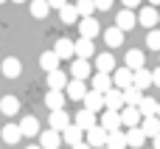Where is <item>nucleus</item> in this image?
Wrapping results in <instances>:
<instances>
[{"label": "nucleus", "instance_id": "15", "mask_svg": "<svg viewBox=\"0 0 160 149\" xmlns=\"http://www.w3.org/2000/svg\"><path fill=\"white\" fill-rule=\"evenodd\" d=\"M118 116H121V127H127V130H132V127L141 124V113H138V107H124V110H118Z\"/></svg>", "mask_w": 160, "mask_h": 149}, {"label": "nucleus", "instance_id": "9", "mask_svg": "<svg viewBox=\"0 0 160 149\" xmlns=\"http://www.w3.org/2000/svg\"><path fill=\"white\" fill-rule=\"evenodd\" d=\"M110 79H112V87H118V90L132 87V70H129V68H115Z\"/></svg>", "mask_w": 160, "mask_h": 149}, {"label": "nucleus", "instance_id": "18", "mask_svg": "<svg viewBox=\"0 0 160 149\" xmlns=\"http://www.w3.org/2000/svg\"><path fill=\"white\" fill-rule=\"evenodd\" d=\"M141 132L146 135V138H155V135H160V118L158 116H149V118H141Z\"/></svg>", "mask_w": 160, "mask_h": 149}, {"label": "nucleus", "instance_id": "28", "mask_svg": "<svg viewBox=\"0 0 160 149\" xmlns=\"http://www.w3.org/2000/svg\"><path fill=\"white\" fill-rule=\"evenodd\" d=\"M0 113L3 116H17L20 113V99L17 96H3L0 99Z\"/></svg>", "mask_w": 160, "mask_h": 149}, {"label": "nucleus", "instance_id": "47", "mask_svg": "<svg viewBox=\"0 0 160 149\" xmlns=\"http://www.w3.org/2000/svg\"><path fill=\"white\" fill-rule=\"evenodd\" d=\"M11 3H25V0H11Z\"/></svg>", "mask_w": 160, "mask_h": 149}, {"label": "nucleus", "instance_id": "19", "mask_svg": "<svg viewBox=\"0 0 160 149\" xmlns=\"http://www.w3.org/2000/svg\"><path fill=\"white\" fill-rule=\"evenodd\" d=\"M73 54H76V59H87L90 62V56H93V39H76L73 42Z\"/></svg>", "mask_w": 160, "mask_h": 149}, {"label": "nucleus", "instance_id": "27", "mask_svg": "<svg viewBox=\"0 0 160 149\" xmlns=\"http://www.w3.org/2000/svg\"><path fill=\"white\" fill-rule=\"evenodd\" d=\"M104 42H107L110 48H121V45H124V31L115 28V25H110V28L104 31Z\"/></svg>", "mask_w": 160, "mask_h": 149}, {"label": "nucleus", "instance_id": "14", "mask_svg": "<svg viewBox=\"0 0 160 149\" xmlns=\"http://www.w3.org/2000/svg\"><path fill=\"white\" fill-rule=\"evenodd\" d=\"M0 70H3V76H6V79H17V76H20V70H22V62H20L17 56H6V59H3V65H0Z\"/></svg>", "mask_w": 160, "mask_h": 149}, {"label": "nucleus", "instance_id": "41", "mask_svg": "<svg viewBox=\"0 0 160 149\" xmlns=\"http://www.w3.org/2000/svg\"><path fill=\"white\" fill-rule=\"evenodd\" d=\"M48 6L51 8H62V6H68V0H48Z\"/></svg>", "mask_w": 160, "mask_h": 149}, {"label": "nucleus", "instance_id": "2", "mask_svg": "<svg viewBox=\"0 0 160 149\" xmlns=\"http://www.w3.org/2000/svg\"><path fill=\"white\" fill-rule=\"evenodd\" d=\"M135 20H138V25H143V28H155L158 25V8H152V6H141V11L135 14Z\"/></svg>", "mask_w": 160, "mask_h": 149}, {"label": "nucleus", "instance_id": "37", "mask_svg": "<svg viewBox=\"0 0 160 149\" xmlns=\"http://www.w3.org/2000/svg\"><path fill=\"white\" fill-rule=\"evenodd\" d=\"M93 8H96L93 0H79V3H76V14H79V20H82V17H93Z\"/></svg>", "mask_w": 160, "mask_h": 149}, {"label": "nucleus", "instance_id": "6", "mask_svg": "<svg viewBox=\"0 0 160 149\" xmlns=\"http://www.w3.org/2000/svg\"><path fill=\"white\" fill-rule=\"evenodd\" d=\"M104 110H112V113L124 110V93H121L118 87H110V90L104 93Z\"/></svg>", "mask_w": 160, "mask_h": 149}, {"label": "nucleus", "instance_id": "42", "mask_svg": "<svg viewBox=\"0 0 160 149\" xmlns=\"http://www.w3.org/2000/svg\"><path fill=\"white\" fill-rule=\"evenodd\" d=\"M152 85H158V87H160V68L152 70Z\"/></svg>", "mask_w": 160, "mask_h": 149}, {"label": "nucleus", "instance_id": "21", "mask_svg": "<svg viewBox=\"0 0 160 149\" xmlns=\"http://www.w3.org/2000/svg\"><path fill=\"white\" fill-rule=\"evenodd\" d=\"M65 101H68V99H65L62 90H48V93H45V104H48L51 113H53V110H65Z\"/></svg>", "mask_w": 160, "mask_h": 149}, {"label": "nucleus", "instance_id": "29", "mask_svg": "<svg viewBox=\"0 0 160 149\" xmlns=\"http://www.w3.org/2000/svg\"><path fill=\"white\" fill-rule=\"evenodd\" d=\"M107 149H127V132L115 130V132H107Z\"/></svg>", "mask_w": 160, "mask_h": 149}, {"label": "nucleus", "instance_id": "49", "mask_svg": "<svg viewBox=\"0 0 160 149\" xmlns=\"http://www.w3.org/2000/svg\"><path fill=\"white\" fill-rule=\"evenodd\" d=\"M158 23H160V11H158Z\"/></svg>", "mask_w": 160, "mask_h": 149}, {"label": "nucleus", "instance_id": "24", "mask_svg": "<svg viewBox=\"0 0 160 149\" xmlns=\"http://www.w3.org/2000/svg\"><path fill=\"white\" fill-rule=\"evenodd\" d=\"M53 54L59 56V62H62V59H70V56H73V39H68V37L56 39V45H53Z\"/></svg>", "mask_w": 160, "mask_h": 149}, {"label": "nucleus", "instance_id": "5", "mask_svg": "<svg viewBox=\"0 0 160 149\" xmlns=\"http://www.w3.org/2000/svg\"><path fill=\"white\" fill-rule=\"evenodd\" d=\"M84 110H90V113H104V93H96V90H87L84 93Z\"/></svg>", "mask_w": 160, "mask_h": 149}, {"label": "nucleus", "instance_id": "3", "mask_svg": "<svg viewBox=\"0 0 160 149\" xmlns=\"http://www.w3.org/2000/svg\"><path fill=\"white\" fill-rule=\"evenodd\" d=\"M79 31H82V39H96L98 31H101V25H98L96 17H82L79 20Z\"/></svg>", "mask_w": 160, "mask_h": 149}, {"label": "nucleus", "instance_id": "20", "mask_svg": "<svg viewBox=\"0 0 160 149\" xmlns=\"http://www.w3.org/2000/svg\"><path fill=\"white\" fill-rule=\"evenodd\" d=\"M146 65V56H143V51H138V48H129L127 51V65L124 68H129V70H141Z\"/></svg>", "mask_w": 160, "mask_h": 149}, {"label": "nucleus", "instance_id": "30", "mask_svg": "<svg viewBox=\"0 0 160 149\" xmlns=\"http://www.w3.org/2000/svg\"><path fill=\"white\" fill-rule=\"evenodd\" d=\"M39 68H42L45 73H51V70H59V56H56L53 51H45V54L39 56Z\"/></svg>", "mask_w": 160, "mask_h": 149}, {"label": "nucleus", "instance_id": "16", "mask_svg": "<svg viewBox=\"0 0 160 149\" xmlns=\"http://www.w3.org/2000/svg\"><path fill=\"white\" fill-rule=\"evenodd\" d=\"M132 87H138V90H149V87H152V70H146V68L132 70Z\"/></svg>", "mask_w": 160, "mask_h": 149}, {"label": "nucleus", "instance_id": "32", "mask_svg": "<svg viewBox=\"0 0 160 149\" xmlns=\"http://www.w3.org/2000/svg\"><path fill=\"white\" fill-rule=\"evenodd\" d=\"M28 8H31V17H37V20H42V17H48V14H51L48 0H31V3H28Z\"/></svg>", "mask_w": 160, "mask_h": 149}, {"label": "nucleus", "instance_id": "39", "mask_svg": "<svg viewBox=\"0 0 160 149\" xmlns=\"http://www.w3.org/2000/svg\"><path fill=\"white\" fill-rule=\"evenodd\" d=\"M93 6H96L98 11H110V8H112V0H93Z\"/></svg>", "mask_w": 160, "mask_h": 149}, {"label": "nucleus", "instance_id": "45", "mask_svg": "<svg viewBox=\"0 0 160 149\" xmlns=\"http://www.w3.org/2000/svg\"><path fill=\"white\" fill-rule=\"evenodd\" d=\"M70 149H90V146H87V144L82 141V144H76V146H70Z\"/></svg>", "mask_w": 160, "mask_h": 149}, {"label": "nucleus", "instance_id": "43", "mask_svg": "<svg viewBox=\"0 0 160 149\" xmlns=\"http://www.w3.org/2000/svg\"><path fill=\"white\" fill-rule=\"evenodd\" d=\"M152 149H160V135H155V138H152Z\"/></svg>", "mask_w": 160, "mask_h": 149}, {"label": "nucleus", "instance_id": "7", "mask_svg": "<svg viewBox=\"0 0 160 149\" xmlns=\"http://www.w3.org/2000/svg\"><path fill=\"white\" fill-rule=\"evenodd\" d=\"M98 127H101L104 132H115V130H121V116L112 113V110H104V113L98 116Z\"/></svg>", "mask_w": 160, "mask_h": 149}, {"label": "nucleus", "instance_id": "10", "mask_svg": "<svg viewBox=\"0 0 160 149\" xmlns=\"http://www.w3.org/2000/svg\"><path fill=\"white\" fill-rule=\"evenodd\" d=\"M73 124H76L82 132H87V130H93V127L98 124V116H96V113H90V110H79V113H76V118H73Z\"/></svg>", "mask_w": 160, "mask_h": 149}, {"label": "nucleus", "instance_id": "35", "mask_svg": "<svg viewBox=\"0 0 160 149\" xmlns=\"http://www.w3.org/2000/svg\"><path fill=\"white\" fill-rule=\"evenodd\" d=\"M110 87H112V79H110L107 73H96V76H93V90H96V93H107Z\"/></svg>", "mask_w": 160, "mask_h": 149}, {"label": "nucleus", "instance_id": "26", "mask_svg": "<svg viewBox=\"0 0 160 149\" xmlns=\"http://www.w3.org/2000/svg\"><path fill=\"white\" fill-rule=\"evenodd\" d=\"M65 85H68V73L65 70H51L48 73V90H62L65 93Z\"/></svg>", "mask_w": 160, "mask_h": 149}, {"label": "nucleus", "instance_id": "38", "mask_svg": "<svg viewBox=\"0 0 160 149\" xmlns=\"http://www.w3.org/2000/svg\"><path fill=\"white\" fill-rule=\"evenodd\" d=\"M146 45H149L152 51H158V54H160V28H152V31L146 34Z\"/></svg>", "mask_w": 160, "mask_h": 149}, {"label": "nucleus", "instance_id": "50", "mask_svg": "<svg viewBox=\"0 0 160 149\" xmlns=\"http://www.w3.org/2000/svg\"><path fill=\"white\" fill-rule=\"evenodd\" d=\"M0 3H6V0H0Z\"/></svg>", "mask_w": 160, "mask_h": 149}, {"label": "nucleus", "instance_id": "22", "mask_svg": "<svg viewBox=\"0 0 160 149\" xmlns=\"http://www.w3.org/2000/svg\"><path fill=\"white\" fill-rule=\"evenodd\" d=\"M59 135H62V141H65V144H70V146H76V144H82V141H84V132H82V130L76 127V124L65 127V130H62Z\"/></svg>", "mask_w": 160, "mask_h": 149}, {"label": "nucleus", "instance_id": "13", "mask_svg": "<svg viewBox=\"0 0 160 149\" xmlns=\"http://www.w3.org/2000/svg\"><path fill=\"white\" fill-rule=\"evenodd\" d=\"M96 70L98 73H107V76H112V70H115V56L112 54H96Z\"/></svg>", "mask_w": 160, "mask_h": 149}, {"label": "nucleus", "instance_id": "46", "mask_svg": "<svg viewBox=\"0 0 160 149\" xmlns=\"http://www.w3.org/2000/svg\"><path fill=\"white\" fill-rule=\"evenodd\" d=\"M155 116H158V118H160V101H158V110H155Z\"/></svg>", "mask_w": 160, "mask_h": 149}, {"label": "nucleus", "instance_id": "51", "mask_svg": "<svg viewBox=\"0 0 160 149\" xmlns=\"http://www.w3.org/2000/svg\"><path fill=\"white\" fill-rule=\"evenodd\" d=\"M104 149H107V146H104Z\"/></svg>", "mask_w": 160, "mask_h": 149}, {"label": "nucleus", "instance_id": "17", "mask_svg": "<svg viewBox=\"0 0 160 149\" xmlns=\"http://www.w3.org/2000/svg\"><path fill=\"white\" fill-rule=\"evenodd\" d=\"M20 135H25V138H34V135H39V121L34 118V116H25V118H20Z\"/></svg>", "mask_w": 160, "mask_h": 149}, {"label": "nucleus", "instance_id": "48", "mask_svg": "<svg viewBox=\"0 0 160 149\" xmlns=\"http://www.w3.org/2000/svg\"><path fill=\"white\" fill-rule=\"evenodd\" d=\"M25 149H39V146H25Z\"/></svg>", "mask_w": 160, "mask_h": 149}, {"label": "nucleus", "instance_id": "36", "mask_svg": "<svg viewBox=\"0 0 160 149\" xmlns=\"http://www.w3.org/2000/svg\"><path fill=\"white\" fill-rule=\"evenodd\" d=\"M59 17H62V23H68V25L79 23V14H76V6H70V3L59 8Z\"/></svg>", "mask_w": 160, "mask_h": 149}, {"label": "nucleus", "instance_id": "25", "mask_svg": "<svg viewBox=\"0 0 160 149\" xmlns=\"http://www.w3.org/2000/svg\"><path fill=\"white\" fill-rule=\"evenodd\" d=\"M90 62L87 59H73V65H70V73H73V79H79V82H84L87 76H90Z\"/></svg>", "mask_w": 160, "mask_h": 149}, {"label": "nucleus", "instance_id": "12", "mask_svg": "<svg viewBox=\"0 0 160 149\" xmlns=\"http://www.w3.org/2000/svg\"><path fill=\"white\" fill-rule=\"evenodd\" d=\"M138 25V20H135V11H129V8H121L118 11V17H115V28H121V31H132Z\"/></svg>", "mask_w": 160, "mask_h": 149}, {"label": "nucleus", "instance_id": "4", "mask_svg": "<svg viewBox=\"0 0 160 149\" xmlns=\"http://www.w3.org/2000/svg\"><path fill=\"white\" fill-rule=\"evenodd\" d=\"M84 93H87V85H84V82H79V79H68V85H65V99H70V101H82Z\"/></svg>", "mask_w": 160, "mask_h": 149}, {"label": "nucleus", "instance_id": "23", "mask_svg": "<svg viewBox=\"0 0 160 149\" xmlns=\"http://www.w3.org/2000/svg\"><path fill=\"white\" fill-rule=\"evenodd\" d=\"M143 144H146V135L141 132V127L127 130V149H143Z\"/></svg>", "mask_w": 160, "mask_h": 149}, {"label": "nucleus", "instance_id": "33", "mask_svg": "<svg viewBox=\"0 0 160 149\" xmlns=\"http://www.w3.org/2000/svg\"><path fill=\"white\" fill-rule=\"evenodd\" d=\"M155 110H158V101H155L152 96H143V99H141V104H138V113H141V118H149V116H155Z\"/></svg>", "mask_w": 160, "mask_h": 149}, {"label": "nucleus", "instance_id": "44", "mask_svg": "<svg viewBox=\"0 0 160 149\" xmlns=\"http://www.w3.org/2000/svg\"><path fill=\"white\" fill-rule=\"evenodd\" d=\"M146 6H152V8H158V6H160V0H146Z\"/></svg>", "mask_w": 160, "mask_h": 149}, {"label": "nucleus", "instance_id": "40", "mask_svg": "<svg viewBox=\"0 0 160 149\" xmlns=\"http://www.w3.org/2000/svg\"><path fill=\"white\" fill-rule=\"evenodd\" d=\"M121 3H124V8H129V11H135V8H138V6H141L143 0H121Z\"/></svg>", "mask_w": 160, "mask_h": 149}, {"label": "nucleus", "instance_id": "1", "mask_svg": "<svg viewBox=\"0 0 160 149\" xmlns=\"http://www.w3.org/2000/svg\"><path fill=\"white\" fill-rule=\"evenodd\" d=\"M84 144H87L90 149H104V144H107V132L96 124L93 130H87V132H84Z\"/></svg>", "mask_w": 160, "mask_h": 149}, {"label": "nucleus", "instance_id": "11", "mask_svg": "<svg viewBox=\"0 0 160 149\" xmlns=\"http://www.w3.org/2000/svg\"><path fill=\"white\" fill-rule=\"evenodd\" d=\"M65 127H70V116H68L65 110H53V113L48 116V130H56V132H62Z\"/></svg>", "mask_w": 160, "mask_h": 149}, {"label": "nucleus", "instance_id": "8", "mask_svg": "<svg viewBox=\"0 0 160 149\" xmlns=\"http://www.w3.org/2000/svg\"><path fill=\"white\" fill-rule=\"evenodd\" d=\"M62 144V135L56 132V130H39V149H59Z\"/></svg>", "mask_w": 160, "mask_h": 149}, {"label": "nucleus", "instance_id": "31", "mask_svg": "<svg viewBox=\"0 0 160 149\" xmlns=\"http://www.w3.org/2000/svg\"><path fill=\"white\" fill-rule=\"evenodd\" d=\"M121 93H124V107H138L143 99V90H138V87H127Z\"/></svg>", "mask_w": 160, "mask_h": 149}, {"label": "nucleus", "instance_id": "34", "mask_svg": "<svg viewBox=\"0 0 160 149\" xmlns=\"http://www.w3.org/2000/svg\"><path fill=\"white\" fill-rule=\"evenodd\" d=\"M0 138H3L6 144H17L22 135H20V127H17V124H6V127L0 130Z\"/></svg>", "mask_w": 160, "mask_h": 149}]
</instances>
